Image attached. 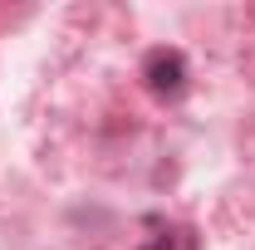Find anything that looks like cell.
<instances>
[{
  "instance_id": "cell-1",
  "label": "cell",
  "mask_w": 255,
  "mask_h": 250,
  "mask_svg": "<svg viewBox=\"0 0 255 250\" xmlns=\"http://www.w3.org/2000/svg\"><path fill=\"white\" fill-rule=\"evenodd\" d=\"M142 74H147L152 94L172 98V94H182V84H187V59H182L177 49H152L147 64H142Z\"/></svg>"
}]
</instances>
